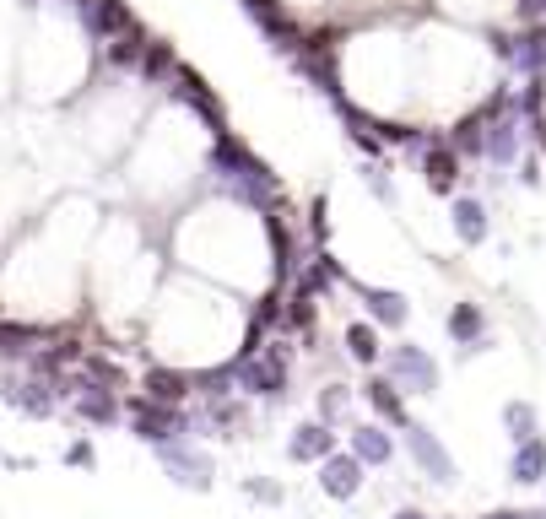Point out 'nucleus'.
I'll list each match as a JSON object with an SVG mask.
<instances>
[{
    "label": "nucleus",
    "mask_w": 546,
    "mask_h": 519,
    "mask_svg": "<svg viewBox=\"0 0 546 519\" xmlns=\"http://www.w3.org/2000/svg\"><path fill=\"white\" fill-rule=\"evenodd\" d=\"M157 460H163V471L173 476L179 487H190V492H206L211 482H217V460L206 455V449H195V444H163L157 449Z\"/></svg>",
    "instance_id": "39448f33"
},
{
    "label": "nucleus",
    "mask_w": 546,
    "mask_h": 519,
    "mask_svg": "<svg viewBox=\"0 0 546 519\" xmlns=\"http://www.w3.org/2000/svg\"><path fill=\"white\" fill-rule=\"evenodd\" d=\"M82 379L103 384V390H119V384H125V374H119V363H109L103 352H82Z\"/></svg>",
    "instance_id": "b1692460"
},
{
    "label": "nucleus",
    "mask_w": 546,
    "mask_h": 519,
    "mask_svg": "<svg viewBox=\"0 0 546 519\" xmlns=\"http://www.w3.org/2000/svg\"><path fill=\"white\" fill-rule=\"evenodd\" d=\"M346 282V271H341V260L330 255V249H309V255H303V265H298V287L303 298H330V292H336Z\"/></svg>",
    "instance_id": "1a4fd4ad"
},
{
    "label": "nucleus",
    "mask_w": 546,
    "mask_h": 519,
    "mask_svg": "<svg viewBox=\"0 0 546 519\" xmlns=\"http://www.w3.org/2000/svg\"><path fill=\"white\" fill-rule=\"evenodd\" d=\"M401 433H406V455L417 460V471L428 476V482H438V487L455 482V460H449V449L438 444L433 428H422V422H406Z\"/></svg>",
    "instance_id": "423d86ee"
},
{
    "label": "nucleus",
    "mask_w": 546,
    "mask_h": 519,
    "mask_svg": "<svg viewBox=\"0 0 546 519\" xmlns=\"http://www.w3.org/2000/svg\"><path fill=\"white\" fill-rule=\"evenodd\" d=\"M55 336H60L55 325H22V319L0 314V363H11V357H22V363H28V352H38V346L55 341Z\"/></svg>",
    "instance_id": "9b49d317"
},
{
    "label": "nucleus",
    "mask_w": 546,
    "mask_h": 519,
    "mask_svg": "<svg viewBox=\"0 0 546 519\" xmlns=\"http://www.w3.org/2000/svg\"><path fill=\"white\" fill-rule=\"evenodd\" d=\"M530 519H546V514H530Z\"/></svg>",
    "instance_id": "c756f323"
},
{
    "label": "nucleus",
    "mask_w": 546,
    "mask_h": 519,
    "mask_svg": "<svg viewBox=\"0 0 546 519\" xmlns=\"http://www.w3.org/2000/svg\"><path fill=\"white\" fill-rule=\"evenodd\" d=\"M363 179H368V190H374V195H379V201H384V206H395V184H390V179H384V168H368V173H363Z\"/></svg>",
    "instance_id": "393cba45"
},
{
    "label": "nucleus",
    "mask_w": 546,
    "mask_h": 519,
    "mask_svg": "<svg viewBox=\"0 0 546 519\" xmlns=\"http://www.w3.org/2000/svg\"><path fill=\"white\" fill-rule=\"evenodd\" d=\"M249 487V498H260V503H282V487L276 482H244Z\"/></svg>",
    "instance_id": "bb28decb"
},
{
    "label": "nucleus",
    "mask_w": 546,
    "mask_h": 519,
    "mask_svg": "<svg viewBox=\"0 0 546 519\" xmlns=\"http://www.w3.org/2000/svg\"><path fill=\"white\" fill-rule=\"evenodd\" d=\"M71 411L87 422V428H114V422H119V395L76 374L71 379Z\"/></svg>",
    "instance_id": "6e6552de"
},
{
    "label": "nucleus",
    "mask_w": 546,
    "mask_h": 519,
    "mask_svg": "<svg viewBox=\"0 0 546 519\" xmlns=\"http://www.w3.org/2000/svg\"><path fill=\"white\" fill-rule=\"evenodd\" d=\"M444 325H449V341H455L465 357L482 352V341H487V314H482V303H455Z\"/></svg>",
    "instance_id": "4468645a"
},
{
    "label": "nucleus",
    "mask_w": 546,
    "mask_h": 519,
    "mask_svg": "<svg viewBox=\"0 0 546 519\" xmlns=\"http://www.w3.org/2000/svg\"><path fill=\"white\" fill-rule=\"evenodd\" d=\"M233 379H238V390H249V395H265V401L282 395L287 401V341L276 336L271 346H260L255 357H233Z\"/></svg>",
    "instance_id": "f257e3e1"
},
{
    "label": "nucleus",
    "mask_w": 546,
    "mask_h": 519,
    "mask_svg": "<svg viewBox=\"0 0 546 519\" xmlns=\"http://www.w3.org/2000/svg\"><path fill=\"white\" fill-rule=\"evenodd\" d=\"M449 217H455V238H460V244H487V228H492V222H487V206L482 201H476V195H455V211H449Z\"/></svg>",
    "instance_id": "a211bd4d"
},
{
    "label": "nucleus",
    "mask_w": 546,
    "mask_h": 519,
    "mask_svg": "<svg viewBox=\"0 0 546 519\" xmlns=\"http://www.w3.org/2000/svg\"><path fill=\"white\" fill-rule=\"evenodd\" d=\"M0 395H6V406H17L22 417H33V422L55 417V406H60V395H55V384H49V379L11 374V368H0Z\"/></svg>",
    "instance_id": "20e7f679"
},
{
    "label": "nucleus",
    "mask_w": 546,
    "mask_h": 519,
    "mask_svg": "<svg viewBox=\"0 0 546 519\" xmlns=\"http://www.w3.org/2000/svg\"><path fill=\"white\" fill-rule=\"evenodd\" d=\"M346 352H352V363H363V368H374L379 357H384V346H379V325H346Z\"/></svg>",
    "instance_id": "aec40b11"
},
{
    "label": "nucleus",
    "mask_w": 546,
    "mask_h": 519,
    "mask_svg": "<svg viewBox=\"0 0 546 519\" xmlns=\"http://www.w3.org/2000/svg\"><path fill=\"white\" fill-rule=\"evenodd\" d=\"M346 411H352V390H346V384H325V390H319V422H325V428H341Z\"/></svg>",
    "instance_id": "4be33fe9"
},
{
    "label": "nucleus",
    "mask_w": 546,
    "mask_h": 519,
    "mask_svg": "<svg viewBox=\"0 0 546 519\" xmlns=\"http://www.w3.org/2000/svg\"><path fill=\"white\" fill-rule=\"evenodd\" d=\"M509 476L519 487H536L546 476V438H525V444H514V460H509Z\"/></svg>",
    "instance_id": "6ab92c4d"
},
{
    "label": "nucleus",
    "mask_w": 546,
    "mask_h": 519,
    "mask_svg": "<svg viewBox=\"0 0 546 519\" xmlns=\"http://www.w3.org/2000/svg\"><path fill=\"white\" fill-rule=\"evenodd\" d=\"M422 184H428L433 195H455V184H460V157L449 152V146H428V152H422Z\"/></svg>",
    "instance_id": "f3484780"
},
{
    "label": "nucleus",
    "mask_w": 546,
    "mask_h": 519,
    "mask_svg": "<svg viewBox=\"0 0 546 519\" xmlns=\"http://www.w3.org/2000/svg\"><path fill=\"white\" fill-rule=\"evenodd\" d=\"M190 395H195V374H184V368H146V401L184 406Z\"/></svg>",
    "instance_id": "dca6fc26"
},
{
    "label": "nucleus",
    "mask_w": 546,
    "mask_h": 519,
    "mask_svg": "<svg viewBox=\"0 0 546 519\" xmlns=\"http://www.w3.org/2000/svg\"><path fill=\"white\" fill-rule=\"evenodd\" d=\"M65 465H82V471H92V465H98V455H92V444H87V438H76V444L65 449Z\"/></svg>",
    "instance_id": "a878e982"
},
{
    "label": "nucleus",
    "mask_w": 546,
    "mask_h": 519,
    "mask_svg": "<svg viewBox=\"0 0 546 519\" xmlns=\"http://www.w3.org/2000/svg\"><path fill=\"white\" fill-rule=\"evenodd\" d=\"M238 379H233V363L222 368H206V374H195V401H222V395H233Z\"/></svg>",
    "instance_id": "412c9836"
},
{
    "label": "nucleus",
    "mask_w": 546,
    "mask_h": 519,
    "mask_svg": "<svg viewBox=\"0 0 546 519\" xmlns=\"http://www.w3.org/2000/svg\"><path fill=\"white\" fill-rule=\"evenodd\" d=\"M287 455L298 460V465H319L325 455H336V428H325V422H303V428H292L287 438Z\"/></svg>",
    "instance_id": "ddd939ff"
},
{
    "label": "nucleus",
    "mask_w": 546,
    "mask_h": 519,
    "mask_svg": "<svg viewBox=\"0 0 546 519\" xmlns=\"http://www.w3.org/2000/svg\"><path fill=\"white\" fill-rule=\"evenodd\" d=\"M363 395H368V411H374V422H384V428H406V401H401V390L390 384V374H374L363 384Z\"/></svg>",
    "instance_id": "2eb2a0df"
},
{
    "label": "nucleus",
    "mask_w": 546,
    "mask_h": 519,
    "mask_svg": "<svg viewBox=\"0 0 546 519\" xmlns=\"http://www.w3.org/2000/svg\"><path fill=\"white\" fill-rule=\"evenodd\" d=\"M346 287L363 298V309H368V325H384V330H401L406 319H411V298L406 292H395V287H368V282H352L346 276Z\"/></svg>",
    "instance_id": "0eeeda50"
},
{
    "label": "nucleus",
    "mask_w": 546,
    "mask_h": 519,
    "mask_svg": "<svg viewBox=\"0 0 546 519\" xmlns=\"http://www.w3.org/2000/svg\"><path fill=\"white\" fill-rule=\"evenodd\" d=\"M346 455L363 460V465H390L395 460V438L384 433V422H357L346 433Z\"/></svg>",
    "instance_id": "f8f14e48"
},
{
    "label": "nucleus",
    "mask_w": 546,
    "mask_h": 519,
    "mask_svg": "<svg viewBox=\"0 0 546 519\" xmlns=\"http://www.w3.org/2000/svg\"><path fill=\"white\" fill-rule=\"evenodd\" d=\"M482 519H530V514H519V509H492V514H482Z\"/></svg>",
    "instance_id": "cd10ccee"
},
{
    "label": "nucleus",
    "mask_w": 546,
    "mask_h": 519,
    "mask_svg": "<svg viewBox=\"0 0 546 519\" xmlns=\"http://www.w3.org/2000/svg\"><path fill=\"white\" fill-rule=\"evenodd\" d=\"M390 519H428V514H422V509H395Z\"/></svg>",
    "instance_id": "c85d7f7f"
},
{
    "label": "nucleus",
    "mask_w": 546,
    "mask_h": 519,
    "mask_svg": "<svg viewBox=\"0 0 546 519\" xmlns=\"http://www.w3.org/2000/svg\"><path fill=\"white\" fill-rule=\"evenodd\" d=\"M503 428H509L514 444L536 438V406H530V401H509V406H503Z\"/></svg>",
    "instance_id": "5701e85b"
},
{
    "label": "nucleus",
    "mask_w": 546,
    "mask_h": 519,
    "mask_svg": "<svg viewBox=\"0 0 546 519\" xmlns=\"http://www.w3.org/2000/svg\"><path fill=\"white\" fill-rule=\"evenodd\" d=\"M384 363H390V384H395V390H411V395H433L438 390V363L422 352L417 341L390 346V352H384Z\"/></svg>",
    "instance_id": "7ed1b4c3"
},
{
    "label": "nucleus",
    "mask_w": 546,
    "mask_h": 519,
    "mask_svg": "<svg viewBox=\"0 0 546 519\" xmlns=\"http://www.w3.org/2000/svg\"><path fill=\"white\" fill-rule=\"evenodd\" d=\"M130 433L141 444L163 449V444H179L190 433V411L184 406H163V401H146V395H130Z\"/></svg>",
    "instance_id": "f03ea898"
},
{
    "label": "nucleus",
    "mask_w": 546,
    "mask_h": 519,
    "mask_svg": "<svg viewBox=\"0 0 546 519\" xmlns=\"http://www.w3.org/2000/svg\"><path fill=\"white\" fill-rule=\"evenodd\" d=\"M363 471L368 465L363 460H352V455H325L319 460V492H325V498H357V492H363Z\"/></svg>",
    "instance_id": "9d476101"
}]
</instances>
